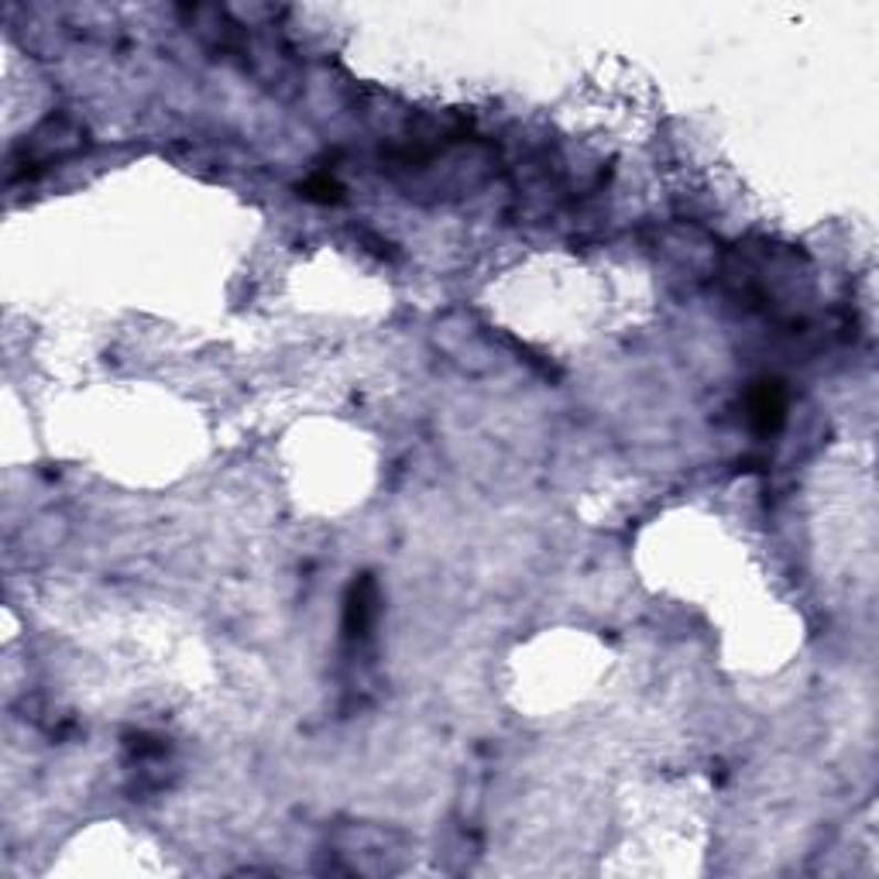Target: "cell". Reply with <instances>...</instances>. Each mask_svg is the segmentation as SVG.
I'll return each mask as SVG.
<instances>
[{"mask_svg": "<svg viewBox=\"0 0 879 879\" xmlns=\"http://www.w3.org/2000/svg\"><path fill=\"white\" fill-rule=\"evenodd\" d=\"M371 618H374V584L368 578H361L351 587L348 608H343V633H348V636H364L371 629Z\"/></svg>", "mask_w": 879, "mask_h": 879, "instance_id": "3", "label": "cell"}, {"mask_svg": "<svg viewBox=\"0 0 879 879\" xmlns=\"http://www.w3.org/2000/svg\"><path fill=\"white\" fill-rule=\"evenodd\" d=\"M783 413H787V399H783L780 382H760V389L749 399L752 426H756L760 433H773V430H780Z\"/></svg>", "mask_w": 879, "mask_h": 879, "instance_id": "2", "label": "cell"}, {"mask_svg": "<svg viewBox=\"0 0 879 879\" xmlns=\"http://www.w3.org/2000/svg\"><path fill=\"white\" fill-rule=\"evenodd\" d=\"M399 835L385 832V828H368V825H358V828H348L340 832L337 841H333V856L340 859V866L348 872H395L402 869V859L405 852H399Z\"/></svg>", "mask_w": 879, "mask_h": 879, "instance_id": "1", "label": "cell"}]
</instances>
